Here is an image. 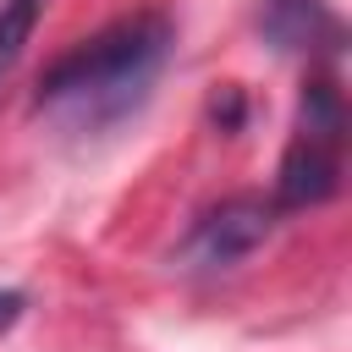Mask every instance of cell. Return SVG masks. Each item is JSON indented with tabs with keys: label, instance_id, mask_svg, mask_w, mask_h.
I'll return each mask as SVG.
<instances>
[{
	"label": "cell",
	"instance_id": "1",
	"mask_svg": "<svg viewBox=\"0 0 352 352\" xmlns=\"http://www.w3.org/2000/svg\"><path fill=\"white\" fill-rule=\"evenodd\" d=\"M165 55H170V16H160V11L121 16L104 33L66 50L38 77V110L66 116L72 126L121 121L143 99V88L165 66Z\"/></svg>",
	"mask_w": 352,
	"mask_h": 352
},
{
	"label": "cell",
	"instance_id": "2",
	"mask_svg": "<svg viewBox=\"0 0 352 352\" xmlns=\"http://www.w3.org/2000/svg\"><path fill=\"white\" fill-rule=\"evenodd\" d=\"M341 148H346V104L336 94V82H308L302 110H297V132L286 143L280 160V182H275V204L280 209H314L341 187Z\"/></svg>",
	"mask_w": 352,
	"mask_h": 352
},
{
	"label": "cell",
	"instance_id": "3",
	"mask_svg": "<svg viewBox=\"0 0 352 352\" xmlns=\"http://www.w3.org/2000/svg\"><path fill=\"white\" fill-rule=\"evenodd\" d=\"M264 236H270V209L253 198H236V204H220L214 214H204L192 226V236L182 242V258L198 270H226V264L248 258Z\"/></svg>",
	"mask_w": 352,
	"mask_h": 352
},
{
	"label": "cell",
	"instance_id": "4",
	"mask_svg": "<svg viewBox=\"0 0 352 352\" xmlns=\"http://www.w3.org/2000/svg\"><path fill=\"white\" fill-rule=\"evenodd\" d=\"M319 28H330V16L319 11V0H270L264 6V33L280 50H308Z\"/></svg>",
	"mask_w": 352,
	"mask_h": 352
},
{
	"label": "cell",
	"instance_id": "5",
	"mask_svg": "<svg viewBox=\"0 0 352 352\" xmlns=\"http://www.w3.org/2000/svg\"><path fill=\"white\" fill-rule=\"evenodd\" d=\"M44 16V0H0V77L16 66V55L28 50L33 28Z\"/></svg>",
	"mask_w": 352,
	"mask_h": 352
},
{
	"label": "cell",
	"instance_id": "6",
	"mask_svg": "<svg viewBox=\"0 0 352 352\" xmlns=\"http://www.w3.org/2000/svg\"><path fill=\"white\" fill-rule=\"evenodd\" d=\"M16 314H22V292H0V330L16 324Z\"/></svg>",
	"mask_w": 352,
	"mask_h": 352
}]
</instances>
